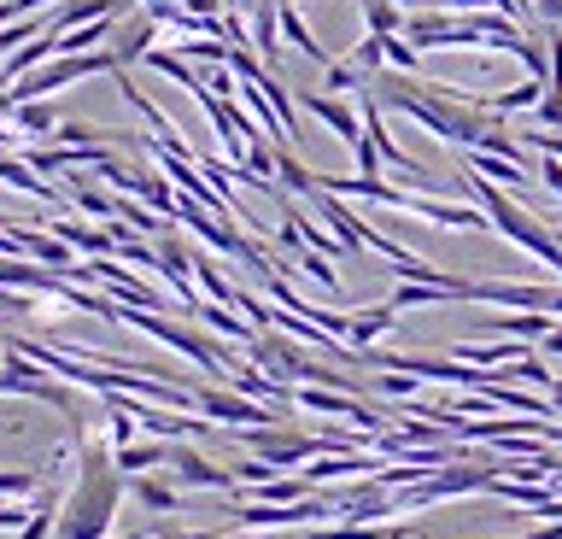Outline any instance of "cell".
Listing matches in <instances>:
<instances>
[{
  "mask_svg": "<svg viewBox=\"0 0 562 539\" xmlns=\"http://www.w3.org/2000/svg\"><path fill=\"white\" fill-rule=\"evenodd\" d=\"M533 124H539V130H562V94L544 89V100L533 106Z\"/></svg>",
  "mask_w": 562,
  "mask_h": 539,
  "instance_id": "d6986e66",
  "label": "cell"
},
{
  "mask_svg": "<svg viewBox=\"0 0 562 539\" xmlns=\"http://www.w3.org/2000/svg\"><path fill=\"white\" fill-rule=\"evenodd\" d=\"M481 328L492 340H544L557 328V311H504V317H481Z\"/></svg>",
  "mask_w": 562,
  "mask_h": 539,
  "instance_id": "8992f818",
  "label": "cell"
},
{
  "mask_svg": "<svg viewBox=\"0 0 562 539\" xmlns=\"http://www.w3.org/2000/svg\"><path fill=\"white\" fill-rule=\"evenodd\" d=\"M386 65H393V71H416V65H422V47H416L411 36H386Z\"/></svg>",
  "mask_w": 562,
  "mask_h": 539,
  "instance_id": "ac0fdd59",
  "label": "cell"
},
{
  "mask_svg": "<svg viewBox=\"0 0 562 539\" xmlns=\"http://www.w3.org/2000/svg\"><path fill=\"white\" fill-rule=\"evenodd\" d=\"M276 12H281V36H288V42H293V47H299V54H305L311 65H334V59H328V47L316 42L311 30H305V19H299V7H293V0H276Z\"/></svg>",
  "mask_w": 562,
  "mask_h": 539,
  "instance_id": "8fae6325",
  "label": "cell"
},
{
  "mask_svg": "<svg viewBox=\"0 0 562 539\" xmlns=\"http://www.w3.org/2000/svg\"><path fill=\"white\" fill-rule=\"evenodd\" d=\"M12 124L24 130V135H35V142H42V135L59 130V112H53L47 100H18V106H12Z\"/></svg>",
  "mask_w": 562,
  "mask_h": 539,
  "instance_id": "4fadbf2b",
  "label": "cell"
},
{
  "mask_svg": "<svg viewBox=\"0 0 562 539\" xmlns=\"http://www.w3.org/2000/svg\"><path fill=\"white\" fill-rule=\"evenodd\" d=\"M117 539H153V534H117Z\"/></svg>",
  "mask_w": 562,
  "mask_h": 539,
  "instance_id": "4316f807",
  "label": "cell"
},
{
  "mask_svg": "<svg viewBox=\"0 0 562 539\" xmlns=\"http://www.w3.org/2000/svg\"><path fill=\"white\" fill-rule=\"evenodd\" d=\"M323 89L328 94H363L369 71H358V65H323Z\"/></svg>",
  "mask_w": 562,
  "mask_h": 539,
  "instance_id": "2e32d148",
  "label": "cell"
},
{
  "mask_svg": "<svg viewBox=\"0 0 562 539\" xmlns=\"http://www.w3.org/2000/svg\"><path fill=\"white\" fill-rule=\"evenodd\" d=\"M170 469H176V486H211V493H235L240 486V475H235V463H211L205 451H193L188 440H176V451H170Z\"/></svg>",
  "mask_w": 562,
  "mask_h": 539,
  "instance_id": "277c9868",
  "label": "cell"
},
{
  "mask_svg": "<svg viewBox=\"0 0 562 539\" xmlns=\"http://www.w3.org/2000/svg\"><path fill=\"white\" fill-rule=\"evenodd\" d=\"M263 94H270V106H276V117H281V130H288V142H299V106H293V94H288V82H281L270 65H263V71L252 77Z\"/></svg>",
  "mask_w": 562,
  "mask_h": 539,
  "instance_id": "7c38bea8",
  "label": "cell"
},
{
  "mask_svg": "<svg viewBox=\"0 0 562 539\" xmlns=\"http://www.w3.org/2000/svg\"><path fill=\"white\" fill-rule=\"evenodd\" d=\"M539 100H544V82L539 77H527V82H516V89H504V94H486V106L492 112H527V106H539Z\"/></svg>",
  "mask_w": 562,
  "mask_h": 539,
  "instance_id": "9a60e30c",
  "label": "cell"
},
{
  "mask_svg": "<svg viewBox=\"0 0 562 539\" xmlns=\"http://www.w3.org/2000/svg\"><path fill=\"white\" fill-rule=\"evenodd\" d=\"M158 30H165V24H158L147 7H140V12H123V19L112 24V42H105V47H112V59H117V71H130V65H140V59L153 54V47H158Z\"/></svg>",
  "mask_w": 562,
  "mask_h": 539,
  "instance_id": "3957f363",
  "label": "cell"
},
{
  "mask_svg": "<svg viewBox=\"0 0 562 539\" xmlns=\"http://www.w3.org/2000/svg\"><path fill=\"white\" fill-rule=\"evenodd\" d=\"M30 510H35V504H0V528H24V521H30Z\"/></svg>",
  "mask_w": 562,
  "mask_h": 539,
  "instance_id": "44dd1931",
  "label": "cell"
},
{
  "mask_svg": "<svg viewBox=\"0 0 562 539\" xmlns=\"http://www.w3.org/2000/svg\"><path fill=\"white\" fill-rule=\"evenodd\" d=\"M299 106H305L323 130H334L346 147H358L363 142V106H351L346 94H328V89H316V94H299Z\"/></svg>",
  "mask_w": 562,
  "mask_h": 539,
  "instance_id": "5b68a950",
  "label": "cell"
},
{
  "mask_svg": "<svg viewBox=\"0 0 562 539\" xmlns=\"http://www.w3.org/2000/svg\"><path fill=\"white\" fill-rule=\"evenodd\" d=\"M539 346H544V352H551V358H562V328H551V335H544Z\"/></svg>",
  "mask_w": 562,
  "mask_h": 539,
  "instance_id": "603a6c76",
  "label": "cell"
},
{
  "mask_svg": "<svg viewBox=\"0 0 562 539\" xmlns=\"http://www.w3.org/2000/svg\"><path fill=\"white\" fill-rule=\"evenodd\" d=\"M404 317V311L393 305V300H381V305H363V311H351V335H346V346L351 352H363V346H375L386 328H393Z\"/></svg>",
  "mask_w": 562,
  "mask_h": 539,
  "instance_id": "52a82bcc",
  "label": "cell"
},
{
  "mask_svg": "<svg viewBox=\"0 0 562 539\" xmlns=\"http://www.w3.org/2000/svg\"><path fill=\"white\" fill-rule=\"evenodd\" d=\"M123 486H130V475L117 469L112 440H77V481L65 486L53 539H105L112 534Z\"/></svg>",
  "mask_w": 562,
  "mask_h": 539,
  "instance_id": "6da1fadb",
  "label": "cell"
},
{
  "mask_svg": "<svg viewBox=\"0 0 562 539\" xmlns=\"http://www.w3.org/2000/svg\"><path fill=\"white\" fill-rule=\"evenodd\" d=\"M404 19H411V12H404L398 0H363L369 36H404Z\"/></svg>",
  "mask_w": 562,
  "mask_h": 539,
  "instance_id": "5bb4252c",
  "label": "cell"
},
{
  "mask_svg": "<svg viewBox=\"0 0 562 539\" xmlns=\"http://www.w3.org/2000/svg\"><path fill=\"white\" fill-rule=\"evenodd\" d=\"M170 451H176V440H158V434H147V440H130V446H117L112 458H117V469H123V475H140V469H158V463H170Z\"/></svg>",
  "mask_w": 562,
  "mask_h": 539,
  "instance_id": "9c48e42d",
  "label": "cell"
},
{
  "mask_svg": "<svg viewBox=\"0 0 562 539\" xmlns=\"http://www.w3.org/2000/svg\"><path fill=\"white\" fill-rule=\"evenodd\" d=\"M516 19H533V0H516Z\"/></svg>",
  "mask_w": 562,
  "mask_h": 539,
  "instance_id": "484cf974",
  "label": "cell"
},
{
  "mask_svg": "<svg viewBox=\"0 0 562 539\" xmlns=\"http://www.w3.org/2000/svg\"><path fill=\"white\" fill-rule=\"evenodd\" d=\"M544 398H551V411H557V416H562V375H557V381H551V393H544Z\"/></svg>",
  "mask_w": 562,
  "mask_h": 539,
  "instance_id": "cb8c5ba5",
  "label": "cell"
},
{
  "mask_svg": "<svg viewBox=\"0 0 562 539\" xmlns=\"http://www.w3.org/2000/svg\"><path fill=\"white\" fill-rule=\"evenodd\" d=\"M463 182H469V194L481 200V212L492 217V229H498L504 240H516L521 252H533L539 265H551L557 276H562V240H557V229L544 217H533L527 205L509 194V188H498V182H486V177H474V170L463 165Z\"/></svg>",
  "mask_w": 562,
  "mask_h": 539,
  "instance_id": "7a4b0ae2",
  "label": "cell"
},
{
  "mask_svg": "<svg viewBox=\"0 0 562 539\" xmlns=\"http://www.w3.org/2000/svg\"><path fill=\"white\" fill-rule=\"evenodd\" d=\"M351 65H358V71H386V36H363L358 47H351Z\"/></svg>",
  "mask_w": 562,
  "mask_h": 539,
  "instance_id": "e0dca14e",
  "label": "cell"
},
{
  "mask_svg": "<svg viewBox=\"0 0 562 539\" xmlns=\"http://www.w3.org/2000/svg\"><path fill=\"white\" fill-rule=\"evenodd\" d=\"M0 352H7V340H0Z\"/></svg>",
  "mask_w": 562,
  "mask_h": 539,
  "instance_id": "83f0119b",
  "label": "cell"
},
{
  "mask_svg": "<svg viewBox=\"0 0 562 539\" xmlns=\"http://www.w3.org/2000/svg\"><path fill=\"white\" fill-rule=\"evenodd\" d=\"M539 177H544V188L562 200V159H557V153H544V159H539Z\"/></svg>",
  "mask_w": 562,
  "mask_h": 539,
  "instance_id": "ffe728a7",
  "label": "cell"
},
{
  "mask_svg": "<svg viewBox=\"0 0 562 539\" xmlns=\"http://www.w3.org/2000/svg\"><path fill=\"white\" fill-rule=\"evenodd\" d=\"M533 19H544V24H562V0H533Z\"/></svg>",
  "mask_w": 562,
  "mask_h": 539,
  "instance_id": "7402d4cb",
  "label": "cell"
},
{
  "mask_svg": "<svg viewBox=\"0 0 562 539\" xmlns=\"http://www.w3.org/2000/svg\"><path fill=\"white\" fill-rule=\"evenodd\" d=\"M130 493H135V504H147V510H158V516L182 510V493H176V481H158L153 469H140V475H130Z\"/></svg>",
  "mask_w": 562,
  "mask_h": 539,
  "instance_id": "30bf717a",
  "label": "cell"
},
{
  "mask_svg": "<svg viewBox=\"0 0 562 539\" xmlns=\"http://www.w3.org/2000/svg\"><path fill=\"white\" fill-rule=\"evenodd\" d=\"M252 47H258V59L281 65V12H276V0H252Z\"/></svg>",
  "mask_w": 562,
  "mask_h": 539,
  "instance_id": "ba28073f",
  "label": "cell"
},
{
  "mask_svg": "<svg viewBox=\"0 0 562 539\" xmlns=\"http://www.w3.org/2000/svg\"><path fill=\"white\" fill-rule=\"evenodd\" d=\"M404 12H428V7H439V0H398Z\"/></svg>",
  "mask_w": 562,
  "mask_h": 539,
  "instance_id": "d4e9b609",
  "label": "cell"
}]
</instances>
